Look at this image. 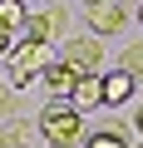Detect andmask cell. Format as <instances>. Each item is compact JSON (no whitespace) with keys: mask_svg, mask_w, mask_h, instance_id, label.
<instances>
[{"mask_svg":"<svg viewBox=\"0 0 143 148\" xmlns=\"http://www.w3.org/2000/svg\"><path fill=\"white\" fill-rule=\"evenodd\" d=\"M35 128H40V138L49 148H84V114L74 104H64V99L44 104L40 119H35Z\"/></svg>","mask_w":143,"mask_h":148,"instance_id":"6da1fadb","label":"cell"},{"mask_svg":"<svg viewBox=\"0 0 143 148\" xmlns=\"http://www.w3.org/2000/svg\"><path fill=\"white\" fill-rule=\"evenodd\" d=\"M49 59H54L49 45H40V40H20L15 54H10V84H15V89H30L40 74L49 69Z\"/></svg>","mask_w":143,"mask_h":148,"instance_id":"7a4b0ae2","label":"cell"},{"mask_svg":"<svg viewBox=\"0 0 143 148\" xmlns=\"http://www.w3.org/2000/svg\"><path fill=\"white\" fill-rule=\"evenodd\" d=\"M74 74H104V45L99 35H74V40H64V54H59Z\"/></svg>","mask_w":143,"mask_h":148,"instance_id":"3957f363","label":"cell"},{"mask_svg":"<svg viewBox=\"0 0 143 148\" xmlns=\"http://www.w3.org/2000/svg\"><path fill=\"white\" fill-rule=\"evenodd\" d=\"M64 5H54V0H49V5L44 10H35V15H25V40H40V45H54L59 35H64Z\"/></svg>","mask_w":143,"mask_h":148,"instance_id":"277c9868","label":"cell"},{"mask_svg":"<svg viewBox=\"0 0 143 148\" xmlns=\"http://www.w3.org/2000/svg\"><path fill=\"white\" fill-rule=\"evenodd\" d=\"M84 20H89V30H94V35H104V40H109V35H118V30L128 25V10L118 5V0H109V5H84Z\"/></svg>","mask_w":143,"mask_h":148,"instance_id":"5b68a950","label":"cell"},{"mask_svg":"<svg viewBox=\"0 0 143 148\" xmlns=\"http://www.w3.org/2000/svg\"><path fill=\"white\" fill-rule=\"evenodd\" d=\"M40 79H44V89H49V99H64V104H69V94H74V84H79V74L69 69L64 59H49V69L40 74Z\"/></svg>","mask_w":143,"mask_h":148,"instance_id":"8992f818","label":"cell"},{"mask_svg":"<svg viewBox=\"0 0 143 148\" xmlns=\"http://www.w3.org/2000/svg\"><path fill=\"white\" fill-rule=\"evenodd\" d=\"M69 104H74L79 114L104 109V74H79V84H74V94H69Z\"/></svg>","mask_w":143,"mask_h":148,"instance_id":"52a82bcc","label":"cell"},{"mask_svg":"<svg viewBox=\"0 0 143 148\" xmlns=\"http://www.w3.org/2000/svg\"><path fill=\"white\" fill-rule=\"evenodd\" d=\"M133 89H138V84L128 79L123 69H109V74H104V109H123V104L133 99Z\"/></svg>","mask_w":143,"mask_h":148,"instance_id":"ba28073f","label":"cell"},{"mask_svg":"<svg viewBox=\"0 0 143 148\" xmlns=\"http://www.w3.org/2000/svg\"><path fill=\"white\" fill-rule=\"evenodd\" d=\"M84 148H128V128L123 123H109L99 133H84Z\"/></svg>","mask_w":143,"mask_h":148,"instance_id":"9c48e42d","label":"cell"},{"mask_svg":"<svg viewBox=\"0 0 143 148\" xmlns=\"http://www.w3.org/2000/svg\"><path fill=\"white\" fill-rule=\"evenodd\" d=\"M118 69L128 74V79H133V84L143 79V40H133V45H128V49L118 54Z\"/></svg>","mask_w":143,"mask_h":148,"instance_id":"30bf717a","label":"cell"},{"mask_svg":"<svg viewBox=\"0 0 143 148\" xmlns=\"http://www.w3.org/2000/svg\"><path fill=\"white\" fill-rule=\"evenodd\" d=\"M0 30L25 35V5H20V0H0Z\"/></svg>","mask_w":143,"mask_h":148,"instance_id":"8fae6325","label":"cell"},{"mask_svg":"<svg viewBox=\"0 0 143 148\" xmlns=\"http://www.w3.org/2000/svg\"><path fill=\"white\" fill-rule=\"evenodd\" d=\"M15 109H20V104L5 94V79H0V123H10V119H15Z\"/></svg>","mask_w":143,"mask_h":148,"instance_id":"7c38bea8","label":"cell"},{"mask_svg":"<svg viewBox=\"0 0 143 148\" xmlns=\"http://www.w3.org/2000/svg\"><path fill=\"white\" fill-rule=\"evenodd\" d=\"M25 35H15V30H0V54H15V45H20Z\"/></svg>","mask_w":143,"mask_h":148,"instance_id":"4fadbf2b","label":"cell"},{"mask_svg":"<svg viewBox=\"0 0 143 148\" xmlns=\"http://www.w3.org/2000/svg\"><path fill=\"white\" fill-rule=\"evenodd\" d=\"M133 133L143 138V99H138V109H133Z\"/></svg>","mask_w":143,"mask_h":148,"instance_id":"5bb4252c","label":"cell"},{"mask_svg":"<svg viewBox=\"0 0 143 148\" xmlns=\"http://www.w3.org/2000/svg\"><path fill=\"white\" fill-rule=\"evenodd\" d=\"M128 148H143V138H128Z\"/></svg>","mask_w":143,"mask_h":148,"instance_id":"9a60e30c","label":"cell"},{"mask_svg":"<svg viewBox=\"0 0 143 148\" xmlns=\"http://www.w3.org/2000/svg\"><path fill=\"white\" fill-rule=\"evenodd\" d=\"M84 5H109V0H84Z\"/></svg>","mask_w":143,"mask_h":148,"instance_id":"2e32d148","label":"cell"},{"mask_svg":"<svg viewBox=\"0 0 143 148\" xmlns=\"http://www.w3.org/2000/svg\"><path fill=\"white\" fill-rule=\"evenodd\" d=\"M133 20H138V25H143V5H138V15H133Z\"/></svg>","mask_w":143,"mask_h":148,"instance_id":"e0dca14e","label":"cell"}]
</instances>
